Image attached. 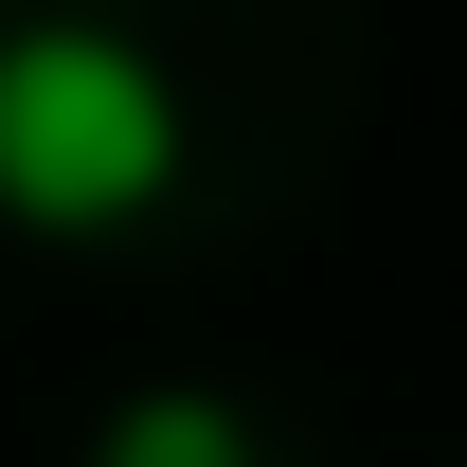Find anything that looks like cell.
Here are the masks:
<instances>
[{
    "instance_id": "obj_1",
    "label": "cell",
    "mask_w": 467,
    "mask_h": 467,
    "mask_svg": "<svg viewBox=\"0 0 467 467\" xmlns=\"http://www.w3.org/2000/svg\"><path fill=\"white\" fill-rule=\"evenodd\" d=\"M180 180V90L109 18H18L0 36V216L18 234H126Z\"/></svg>"
},
{
    "instance_id": "obj_2",
    "label": "cell",
    "mask_w": 467,
    "mask_h": 467,
    "mask_svg": "<svg viewBox=\"0 0 467 467\" xmlns=\"http://www.w3.org/2000/svg\"><path fill=\"white\" fill-rule=\"evenodd\" d=\"M90 467H270V450H252V413H234V396L180 378V396H126L109 431H90Z\"/></svg>"
}]
</instances>
